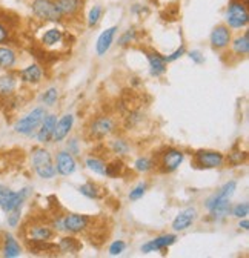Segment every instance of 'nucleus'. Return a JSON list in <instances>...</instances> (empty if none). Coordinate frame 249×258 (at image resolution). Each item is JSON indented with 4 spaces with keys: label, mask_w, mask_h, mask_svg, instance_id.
I'll list each match as a JSON object with an SVG mask.
<instances>
[{
    "label": "nucleus",
    "mask_w": 249,
    "mask_h": 258,
    "mask_svg": "<svg viewBox=\"0 0 249 258\" xmlns=\"http://www.w3.org/2000/svg\"><path fill=\"white\" fill-rule=\"evenodd\" d=\"M31 160H33V168L36 171V174L43 178V180H49L54 178L57 171H55V165L52 161V155L48 149L45 148H36L33 149V155H31Z\"/></svg>",
    "instance_id": "nucleus-1"
},
{
    "label": "nucleus",
    "mask_w": 249,
    "mask_h": 258,
    "mask_svg": "<svg viewBox=\"0 0 249 258\" xmlns=\"http://www.w3.org/2000/svg\"><path fill=\"white\" fill-rule=\"evenodd\" d=\"M31 10H33V14L43 20V22H52V23H58L64 19V16L60 14V11L55 7L54 0H33L31 4Z\"/></svg>",
    "instance_id": "nucleus-3"
},
{
    "label": "nucleus",
    "mask_w": 249,
    "mask_h": 258,
    "mask_svg": "<svg viewBox=\"0 0 249 258\" xmlns=\"http://www.w3.org/2000/svg\"><path fill=\"white\" fill-rule=\"evenodd\" d=\"M148 63H149V73L152 77H160L166 73V60L159 52H146Z\"/></svg>",
    "instance_id": "nucleus-17"
},
{
    "label": "nucleus",
    "mask_w": 249,
    "mask_h": 258,
    "mask_svg": "<svg viewBox=\"0 0 249 258\" xmlns=\"http://www.w3.org/2000/svg\"><path fill=\"white\" fill-rule=\"evenodd\" d=\"M57 249L58 252L61 253H79L80 249H82V243L76 238V237H65V238H61L57 244Z\"/></svg>",
    "instance_id": "nucleus-23"
},
{
    "label": "nucleus",
    "mask_w": 249,
    "mask_h": 258,
    "mask_svg": "<svg viewBox=\"0 0 249 258\" xmlns=\"http://www.w3.org/2000/svg\"><path fill=\"white\" fill-rule=\"evenodd\" d=\"M235 189H237V183H235L234 180L225 183V184L220 187L219 192H215L214 196H211V197L205 202V208H206L208 211H211L212 208H215L219 203L226 202V200H231L232 196L235 194Z\"/></svg>",
    "instance_id": "nucleus-10"
},
{
    "label": "nucleus",
    "mask_w": 249,
    "mask_h": 258,
    "mask_svg": "<svg viewBox=\"0 0 249 258\" xmlns=\"http://www.w3.org/2000/svg\"><path fill=\"white\" fill-rule=\"evenodd\" d=\"M238 228H241L243 231H247V229H249V221H247L246 218H240Z\"/></svg>",
    "instance_id": "nucleus-44"
},
{
    "label": "nucleus",
    "mask_w": 249,
    "mask_h": 258,
    "mask_svg": "<svg viewBox=\"0 0 249 258\" xmlns=\"http://www.w3.org/2000/svg\"><path fill=\"white\" fill-rule=\"evenodd\" d=\"M249 14L244 2H238V0H232L226 11V23L232 29H241L247 25Z\"/></svg>",
    "instance_id": "nucleus-4"
},
{
    "label": "nucleus",
    "mask_w": 249,
    "mask_h": 258,
    "mask_svg": "<svg viewBox=\"0 0 249 258\" xmlns=\"http://www.w3.org/2000/svg\"><path fill=\"white\" fill-rule=\"evenodd\" d=\"M86 166L89 171H92L97 175H106V161L103 158H99V157H88L86 158Z\"/></svg>",
    "instance_id": "nucleus-28"
},
{
    "label": "nucleus",
    "mask_w": 249,
    "mask_h": 258,
    "mask_svg": "<svg viewBox=\"0 0 249 258\" xmlns=\"http://www.w3.org/2000/svg\"><path fill=\"white\" fill-rule=\"evenodd\" d=\"M22 253V247L19 241L11 234H4V244H2V255L7 258H16Z\"/></svg>",
    "instance_id": "nucleus-22"
},
{
    "label": "nucleus",
    "mask_w": 249,
    "mask_h": 258,
    "mask_svg": "<svg viewBox=\"0 0 249 258\" xmlns=\"http://www.w3.org/2000/svg\"><path fill=\"white\" fill-rule=\"evenodd\" d=\"M111 151L117 157H123V155H127L131 151V145L127 140H125V139H115L111 143Z\"/></svg>",
    "instance_id": "nucleus-30"
},
{
    "label": "nucleus",
    "mask_w": 249,
    "mask_h": 258,
    "mask_svg": "<svg viewBox=\"0 0 249 258\" xmlns=\"http://www.w3.org/2000/svg\"><path fill=\"white\" fill-rule=\"evenodd\" d=\"M194 163L196 166L202 169H215V168H222L225 163V157L223 154L217 152V151H197L194 154Z\"/></svg>",
    "instance_id": "nucleus-7"
},
{
    "label": "nucleus",
    "mask_w": 249,
    "mask_h": 258,
    "mask_svg": "<svg viewBox=\"0 0 249 258\" xmlns=\"http://www.w3.org/2000/svg\"><path fill=\"white\" fill-rule=\"evenodd\" d=\"M73 124H74V115L73 114H65L64 117H61L55 123L54 133H52V140L51 142H55V143L64 142L68 137V134L71 133Z\"/></svg>",
    "instance_id": "nucleus-14"
},
{
    "label": "nucleus",
    "mask_w": 249,
    "mask_h": 258,
    "mask_svg": "<svg viewBox=\"0 0 249 258\" xmlns=\"http://www.w3.org/2000/svg\"><path fill=\"white\" fill-rule=\"evenodd\" d=\"M19 76H20V80H22L23 83H28V85H37V83L42 82L43 71H42V68L39 67V64L34 63V64H29V67L23 68V70L19 73Z\"/></svg>",
    "instance_id": "nucleus-20"
},
{
    "label": "nucleus",
    "mask_w": 249,
    "mask_h": 258,
    "mask_svg": "<svg viewBox=\"0 0 249 258\" xmlns=\"http://www.w3.org/2000/svg\"><path fill=\"white\" fill-rule=\"evenodd\" d=\"M77 169V163L74 155H71L68 151H60L55 157V171L57 174L68 177L71 174H74Z\"/></svg>",
    "instance_id": "nucleus-11"
},
{
    "label": "nucleus",
    "mask_w": 249,
    "mask_h": 258,
    "mask_svg": "<svg viewBox=\"0 0 249 258\" xmlns=\"http://www.w3.org/2000/svg\"><path fill=\"white\" fill-rule=\"evenodd\" d=\"M5 190H7V187H5V186H2V184H0V196H2V194H4Z\"/></svg>",
    "instance_id": "nucleus-45"
},
{
    "label": "nucleus",
    "mask_w": 249,
    "mask_h": 258,
    "mask_svg": "<svg viewBox=\"0 0 249 258\" xmlns=\"http://www.w3.org/2000/svg\"><path fill=\"white\" fill-rule=\"evenodd\" d=\"M231 214L235 217V218H246L247 214H249V205L247 203H238L235 205L234 208H231Z\"/></svg>",
    "instance_id": "nucleus-33"
},
{
    "label": "nucleus",
    "mask_w": 249,
    "mask_h": 258,
    "mask_svg": "<svg viewBox=\"0 0 249 258\" xmlns=\"http://www.w3.org/2000/svg\"><path fill=\"white\" fill-rule=\"evenodd\" d=\"M61 40H64V32H61L58 28H51V29L45 31V34L42 36V43H43V46H48V48L61 43Z\"/></svg>",
    "instance_id": "nucleus-26"
},
{
    "label": "nucleus",
    "mask_w": 249,
    "mask_h": 258,
    "mask_svg": "<svg viewBox=\"0 0 249 258\" xmlns=\"http://www.w3.org/2000/svg\"><path fill=\"white\" fill-rule=\"evenodd\" d=\"M28 194H29V189H26V187L22 190H17V192L7 189L2 196H0V209L7 214H10L11 211L20 209L28 197Z\"/></svg>",
    "instance_id": "nucleus-6"
},
{
    "label": "nucleus",
    "mask_w": 249,
    "mask_h": 258,
    "mask_svg": "<svg viewBox=\"0 0 249 258\" xmlns=\"http://www.w3.org/2000/svg\"><path fill=\"white\" fill-rule=\"evenodd\" d=\"M196 218H197V209L196 208H186V209L180 211L177 214V217L174 218V221H172V229L175 232L186 231L196 221Z\"/></svg>",
    "instance_id": "nucleus-13"
},
{
    "label": "nucleus",
    "mask_w": 249,
    "mask_h": 258,
    "mask_svg": "<svg viewBox=\"0 0 249 258\" xmlns=\"http://www.w3.org/2000/svg\"><path fill=\"white\" fill-rule=\"evenodd\" d=\"M55 7L61 16L74 17L80 13L83 7V0H55Z\"/></svg>",
    "instance_id": "nucleus-21"
},
{
    "label": "nucleus",
    "mask_w": 249,
    "mask_h": 258,
    "mask_svg": "<svg viewBox=\"0 0 249 258\" xmlns=\"http://www.w3.org/2000/svg\"><path fill=\"white\" fill-rule=\"evenodd\" d=\"M57 97H58L57 88H49V89L43 94L42 100H43V103H45L46 106H54L55 102H57Z\"/></svg>",
    "instance_id": "nucleus-32"
},
{
    "label": "nucleus",
    "mask_w": 249,
    "mask_h": 258,
    "mask_svg": "<svg viewBox=\"0 0 249 258\" xmlns=\"http://www.w3.org/2000/svg\"><path fill=\"white\" fill-rule=\"evenodd\" d=\"M17 88V79L14 74L0 76V97H10Z\"/></svg>",
    "instance_id": "nucleus-24"
},
{
    "label": "nucleus",
    "mask_w": 249,
    "mask_h": 258,
    "mask_svg": "<svg viewBox=\"0 0 249 258\" xmlns=\"http://www.w3.org/2000/svg\"><path fill=\"white\" fill-rule=\"evenodd\" d=\"M246 158V154L244 152H234V154H231L229 155V163H232V165H238V163H241V161Z\"/></svg>",
    "instance_id": "nucleus-41"
},
{
    "label": "nucleus",
    "mask_w": 249,
    "mask_h": 258,
    "mask_svg": "<svg viewBox=\"0 0 249 258\" xmlns=\"http://www.w3.org/2000/svg\"><path fill=\"white\" fill-rule=\"evenodd\" d=\"M67 148H68L67 151H68L71 155H74V157L80 155V142H79L77 139H71V140L68 142Z\"/></svg>",
    "instance_id": "nucleus-38"
},
{
    "label": "nucleus",
    "mask_w": 249,
    "mask_h": 258,
    "mask_svg": "<svg viewBox=\"0 0 249 258\" xmlns=\"http://www.w3.org/2000/svg\"><path fill=\"white\" fill-rule=\"evenodd\" d=\"M19 221H20V209L11 211L10 215H8V224L11 226V228H17Z\"/></svg>",
    "instance_id": "nucleus-39"
},
{
    "label": "nucleus",
    "mask_w": 249,
    "mask_h": 258,
    "mask_svg": "<svg viewBox=\"0 0 249 258\" xmlns=\"http://www.w3.org/2000/svg\"><path fill=\"white\" fill-rule=\"evenodd\" d=\"M46 109L45 108H36L31 112H28L25 117H22L16 124H14V129L17 134H22V136H29L33 134L36 129L42 124L43 118L46 117Z\"/></svg>",
    "instance_id": "nucleus-2"
},
{
    "label": "nucleus",
    "mask_w": 249,
    "mask_h": 258,
    "mask_svg": "<svg viewBox=\"0 0 249 258\" xmlns=\"http://www.w3.org/2000/svg\"><path fill=\"white\" fill-rule=\"evenodd\" d=\"M55 123H57V117L52 115V114H48L42 124L39 126V133H37V140L40 143H49L52 140V133H54V127H55Z\"/></svg>",
    "instance_id": "nucleus-19"
},
{
    "label": "nucleus",
    "mask_w": 249,
    "mask_h": 258,
    "mask_svg": "<svg viewBox=\"0 0 249 258\" xmlns=\"http://www.w3.org/2000/svg\"><path fill=\"white\" fill-rule=\"evenodd\" d=\"M184 46H180L178 49H175L172 54H169V55H166L165 57V60H166V63H171V61H175V60H178L183 54H184Z\"/></svg>",
    "instance_id": "nucleus-40"
},
{
    "label": "nucleus",
    "mask_w": 249,
    "mask_h": 258,
    "mask_svg": "<svg viewBox=\"0 0 249 258\" xmlns=\"http://www.w3.org/2000/svg\"><path fill=\"white\" fill-rule=\"evenodd\" d=\"M79 192L82 196H85L86 199H91V200H99L102 197V190L100 187L96 184V183H85L79 187Z\"/></svg>",
    "instance_id": "nucleus-29"
},
{
    "label": "nucleus",
    "mask_w": 249,
    "mask_h": 258,
    "mask_svg": "<svg viewBox=\"0 0 249 258\" xmlns=\"http://www.w3.org/2000/svg\"><path fill=\"white\" fill-rule=\"evenodd\" d=\"M125 247H127V244H125V241H121V240H117V241L111 243V246H109L108 252H109V255H112V256H117V255H120V253L125 250Z\"/></svg>",
    "instance_id": "nucleus-37"
},
{
    "label": "nucleus",
    "mask_w": 249,
    "mask_h": 258,
    "mask_svg": "<svg viewBox=\"0 0 249 258\" xmlns=\"http://www.w3.org/2000/svg\"><path fill=\"white\" fill-rule=\"evenodd\" d=\"M100 17H102V8H100V7H94V8H92V10L89 11V16H88V25H89L91 28H94V26L99 23Z\"/></svg>",
    "instance_id": "nucleus-36"
},
{
    "label": "nucleus",
    "mask_w": 249,
    "mask_h": 258,
    "mask_svg": "<svg viewBox=\"0 0 249 258\" xmlns=\"http://www.w3.org/2000/svg\"><path fill=\"white\" fill-rule=\"evenodd\" d=\"M17 61V55L14 49L8 46H0V68L2 70H11Z\"/></svg>",
    "instance_id": "nucleus-25"
},
{
    "label": "nucleus",
    "mask_w": 249,
    "mask_h": 258,
    "mask_svg": "<svg viewBox=\"0 0 249 258\" xmlns=\"http://www.w3.org/2000/svg\"><path fill=\"white\" fill-rule=\"evenodd\" d=\"M146 189H148V184H146V183H139V184L130 192V200H133V202L140 200V199L145 196Z\"/></svg>",
    "instance_id": "nucleus-35"
},
{
    "label": "nucleus",
    "mask_w": 249,
    "mask_h": 258,
    "mask_svg": "<svg viewBox=\"0 0 249 258\" xmlns=\"http://www.w3.org/2000/svg\"><path fill=\"white\" fill-rule=\"evenodd\" d=\"M115 131V121L108 115H102L96 120H92L88 127V136L92 140H102L111 136Z\"/></svg>",
    "instance_id": "nucleus-5"
},
{
    "label": "nucleus",
    "mask_w": 249,
    "mask_h": 258,
    "mask_svg": "<svg viewBox=\"0 0 249 258\" xmlns=\"http://www.w3.org/2000/svg\"><path fill=\"white\" fill-rule=\"evenodd\" d=\"M190 57H191V60H193L194 63H197V64L205 63V55H203L200 51H197V49L191 51V52H190Z\"/></svg>",
    "instance_id": "nucleus-43"
},
{
    "label": "nucleus",
    "mask_w": 249,
    "mask_h": 258,
    "mask_svg": "<svg viewBox=\"0 0 249 258\" xmlns=\"http://www.w3.org/2000/svg\"><path fill=\"white\" fill-rule=\"evenodd\" d=\"M232 51L240 55V57H246L249 54V32H243V36H238L234 43H232Z\"/></svg>",
    "instance_id": "nucleus-27"
},
{
    "label": "nucleus",
    "mask_w": 249,
    "mask_h": 258,
    "mask_svg": "<svg viewBox=\"0 0 249 258\" xmlns=\"http://www.w3.org/2000/svg\"><path fill=\"white\" fill-rule=\"evenodd\" d=\"M137 39V32H136V29H128V31H125L123 34H121V37L118 39V45L120 46H127V45H130L131 42H134Z\"/></svg>",
    "instance_id": "nucleus-34"
},
{
    "label": "nucleus",
    "mask_w": 249,
    "mask_h": 258,
    "mask_svg": "<svg viewBox=\"0 0 249 258\" xmlns=\"http://www.w3.org/2000/svg\"><path fill=\"white\" fill-rule=\"evenodd\" d=\"M184 160V154L180 149L168 148L160 157V169L163 172H174Z\"/></svg>",
    "instance_id": "nucleus-9"
},
{
    "label": "nucleus",
    "mask_w": 249,
    "mask_h": 258,
    "mask_svg": "<svg viewBox=\"0 0 249 258\" xmlns=\"http://www.w3.org/2000/svg\"><path fill=\"white\" fill-rule=\"evenodd\" d=\"M26 238L29 241H51L54 231L46 224H33L26 228Z\"/></svg>",
    "instance_id": "nucleus-16"
},
{
    "label": "nucleus",
    "mask_w": 249,
    "mask_h": 258,
    "mask_svg": "<svg viewBox=\"0 0 249 258\" xmlns=\"http://www.w3.org/2000/svg\"><path fill=\"white\" fill-rule=\"evenodd\" d=\"M115 32H117V26H111V28L105 29L99 36L97 43H96V52L99 57L105 55L109 51V48L114 42V37H115Z\"/></svg>",
    "instance_id": "nucleus-18"
},
{
    "label": "nucleus",
    "mask_w": 249,
    "mask_h": 258,
    "mask_svg": "<svg viewBox=\"0 0 249 258\" xmlns=\"http://www.w3.org/2000/svg\"><path fill=\"white\" fill-rule=\"evenodd\" d=\"M152 168H154V161L149 157H139L134 161V169L137 172H143L145 174V172L152 171Z\"/></svg>",
    "instance_id": "nucleus-31"
},
{
    "label": "nucleus",
    "mask_w": 249,
    "mask_h": 258,
    "mask_svg": "<svg viewBox=\"0 0 249 258\" xmlns=\"http://www.w3.org/2000/svg\"><path fill=\"white\" fill-rule=\"evenodd\" d=\"M209 42H211V46L214 49H225L229 46L231 43V31L228 26L225 25H219L215 26L211 32L209 36Z\"/></svg>",
    "instance_id": "nucleus-12"
},
{
    "label": "nucleus",
    "mask_w": 249,
    "mask_h": 258,
    "mask_svg": "<svg viewBox=\"0 0 249 258\" xmlns=\"http://www.w3.org/2000/svg\"><path fill=\"white\" fill-rule=\"evenodd\" d=\"M8 39H10V29L4 23H0V45L7 43Z\"/></svg>",
    "instance_id": "nucleus-42"
},
{
    "label": "nucleus",
    "mask_w": 249,
    "mask_h": 258,
    "mask_svg": "<svg viewBox=\"0 0 249 258\" xmlns=\"http://www.w3.org/2000/svg\"><path fill=\"white\" fill-rule=\"evenodd\" d=\"M91 218L88 215L82 214H68L61 217V226H64V232L68 234H80L89 228Z\"/></svg>",
    "instance_id": "nucleus-8"
},
{
    "label": "nucleus",
    "mask_w": 249,
    "mask_h": 258,
    "mask_svg": "<svg viewBox=\"0 0 249 258\" xmlns=\"http://www.w3.org/2000/svg\"><path fill=\"white\" fill-rule=\"evenodd\" d=\"M177 240L175 235L172 234H166V235H160V237H155L151 241L142 244V252L143 253H151V252H157V250H163L166 247H169L171 244H174Z\"/></svg>",
    "instance_id": "nucleus-15"
}]
</instances>
